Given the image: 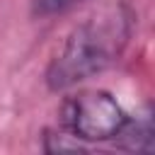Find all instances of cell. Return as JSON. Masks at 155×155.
<instances>
[{"mask_svg":"<svg viewBox=\"0 0 155 155\" xmlns=\"http://www.w3.org/2000/svg\"><path fill=\"white\" fill-rule=\"evenodd\" d=\"M136 15L128 2H109L85 17L65 36L46 68V85L53 92L70 90L107 68L126 51L133 34Z\"/></svg>","mask_w":155,"mask_h":155,"instance_id":"6da1fadb","label":"cell"},{"mask_svg":"<svg viewBox=\"0 0 155 155\" xmlns=\"http://www.w3.org/2000/svg\"><path fill=\"white\" fill-rule=\"evenodd\" d=\"M128 114L104 90H82L70 94L61 107V128L82 140L87 148L116 140Z\"/></svg>","mask_w":155,"mask_h":155,"instance_id":"7a4b0ae2","label":"cell"},{"mask_svg":"<svg viewBox=\"0 0 155 155\" xmlns=\"http://www.w3.org/2000/svg\"><path fill=\"white\" fill-rule=\"evenodd\" d=\"M116 148L121 150H136V153H148L153 150V119L150 111H140L136 116H128L121 133L114 140Z\"/></svg>","mask_w":155,"mask_h":155,"instance_id":"3957f363","label":"cell"},{"mask_svg":"<svg viewBox=\"0 0 155 155\" xmlns=\"http://www.w3.org/2000/svg\"><path fill=\"white\" fill-rule=\"evenodd\" d=\"M78 2H82V0H31V12L36 17H53V15L68 12Z\"/></svg>","mask_w":155,"mask_h":155,"instance_id":"277c9868","label":"cell"}]
</instances>
